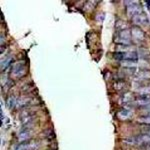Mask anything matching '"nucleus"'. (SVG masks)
Listing matches in <instances>:
<instances>
[{"label": "nucleus", "mask_w": 150, "mask_h": 150, "mask_svg": "<svg viewBox=\"0 0 150 150\" xmlns=\"http://www.w3.org/2000/svg\"><path fill=\"white\" fill-rule=\"evenodd\" d=\"M114 58L118 60H121V61H137L138 59V55L137 53L130 51V52H116L114 53Z\"/></svg>", "instance_id": "1"}, {"label": "nucleus", "mask_w": 150, "mask_h": 150, "mask_svg": "<svg viewBox=\"0 0 150 150\" xmlns=\"http://www.w3.org/2000/svg\"><path fill=\"white\" fill-rule=\"evenodd\" d=\"M30 104V98L29 97H21L17 101V106L18 107H25Z\"/></svg>", "instance_id": "13"}, {"label": "nucleus", "mask_w": 150, "mask_h": 150, "mask_svg": "<svg viewBox=\"0 0 150 150\" xmlns=\"http://www.w3.org/2000/svg\"><path fill=\"white\" fill-rule=\"evenodd\" d=\"M131 37H132L131 32H130L129 30H127V29H125V30L120 31V33H119L120 40L118 41V42H121V43H123V44L128 45L130 43V39H131Z\"/></svg>", "instance_id": "4"}, {"label": "nucleus", "mask_w": 150, "mask_h": 150, "mask_svg": "<svg viewBox=\"0 0 150 150\" xmlns=\"http://www.w3.org/2000/svg\"><path fill=\"white\" fill-rule=\"evenodd\" d=\"M147 133H148V135H150V129H148V131H147Z\"/></svg>", "instance_id": "18"}, {"label": "nucleus", "mask_w": 150, "mask_h": 150, "mask_svg": "<svg viewBox=\"0 0 150 150\" xmlns=\"http://www.w3.org/2000/svg\"><path fill=\"white\" fill-rule=\"evenodd\" d=\"M132 21H133V23L138 26H144L148 24V18L146 17V15H144V14H142V13L132 17Z\"/></svg>", "instance_id": "6"}, {"label": "nucleus", "mask_w": 150, "mask_h": 150, "mask_svg": "<svg viewBox=\"0 0 150 150\" xmlns=\"http://www.w3.org/2000/svg\"><path fill=\"white\" fill-rule=\"evenodd\" d=\"M131 35H132L133 39L136 40V41H143L145 39L144 32L139 27H137V26H135V27L132 28Z\"/></svg>", "instance_id": "5"}, {"label": "nucleus", "mask_w": 150, "mask_h": 150, "mask_svg": "<svg viewBox=\"0 0 150 150\" xmlns=\"http://www.w3.org/2000/svg\"><path fill=\"white\" fill-rule=\"evenodd\" d=\"M125 87H126V82H124V81H118L117 83L115 84V89L118 91H121Z\"/></svg>", "instance_id": "15"}, {"label": "nucleus", "mask_w": 150, "mask_h": 150, "mask_svg": "<svg viewBox=\"0 0 150 150\" xmlns=\"http://www.w3.org/2000/svg\"><path fill=\"white\" fill-rule=\"evenodd\" d=\"M127 13L129 16H132V17H134V16L136 15H139V14L142 13V9L140 5L138 4H135L133 3L131 5H128L127 6Z\"/></svg>", "instance_id": "3"}, {"label": "nucleus", "mask_w": 150, "mask_h": 150, "mask_svg": "<svg viewBox=\"0 0 150 150\" xmlns=\"http://www.w3.org/2000/svg\"><path fill=\"white\" fill-rule=\"evenodd\" d=\"M132 116V112L128 109H121L120 111H118L117 113V117L120 120H128L130 119Z\"/></svg>", "instance_id": "9"}, {"label": "nucleus", "mask_w": 150, "mask_h": 150, "mask_svg": "<svg viewBox=\"0 0 150 150\" xmlns=\"http://www.w3.org/2000/svg\"><path fill=\"white\" fill-rule=\"evenodd\" d=\"M137 122L142 123V124H145V125H149L150 126V115L138 118V119H137Z\"/></svg>", "instance_id": "14"}, {"label": "nucleus", "mask_w": 150, "mask_h": 150, "mask_svg": "<svg viewBox=\"0 0 150 150\" xmlns=\"http://www.w3.org/2000/svg\"><path fill=\"white\" fill-rule=\"evenodd\" d=\"M116 26H117V28L120 29L121 31L122 30H125V29H126V23H124L121 20L117 21V24H116Z\"/></svg>", "instance_id": "17"}, {"label": "nucleus", "mask_w": 150, "mask_h": 150, "mask_svg": "<svg viewBox=\"0 0 150 150\" xmlns=\"http://www.w3.org/2000/svg\"><path fill=\"white\" fill-rule=\"evenodd\" d=\"M122 100L124 101V102H130V101H133L132 94L129 93V92L125 93L124 95H123V97H122Z\"/></svg>", "instance_id": "16"}, {"label": "nucleus", "mask_w": 150, "mask_h": 150, "mask_svg": "<svg viewBox=\"0 0 150 150\" xmlns=\"http://www.w3.org/2000/svg\"><path fill=\"white\" fill-rule=\"evenodd\" d=\"M135 103L141 107L148 106L150 105V96H138L135 99Z\"/></svg>", "instance_id": "7"}, {"label": "nucleus", "mask_w": 150, "mask_h": 150, "mask_svg": "<svg viewBox=\"0 0 150 150\" xmlns=\"http://www.w3.org/2000/svg\"><path fill=\"white\" fill-rule=\"evenodd\" d=\"M26 66L23 62H19V63H16L14 65L13 70H12V75L17 78H20V77L24 76L26 74Z\"/></svg>", "instance_id": "2"}, {"label": "nucleus", "mask_w": 150, "mask_h": 150, "mask_svg": "<svg viewBox=\"0 0 150 150\" xmlns=\"http://www.w3.org/2000/svg\"><path fill=\"white\" fill-rule=\"evenodd\" d=\"M137 138L140 141V144L141 146H144V145H147V146H150V135L148 134H141L139 136H137Z\"/></svg>", "instance_id": "10"}, {"label": "nucleus", "mask_w": 150, "mask_h": 150, "mask_svg": "<svg viewBox=\"0 0 150 150\" xmlns=\"http://www.w3.org/2000/svg\"><path fill=\"white\" fill-rule=\"evenodd\" d=\"M31 136V130H23L22 132H20L18 134V139L19 141H26V140H28L29 138H30Z\"/></svg>", "instance_id": "11"}, {"label": "nucleus", "mask_w": 150, "mask_h": 150, "mask_svg": "<svg viewBox=\"0 0 150 150\" xmlns=\"http://www.w3.org/2000/svg\"><path fill=\"white\" fill-rule=\"evenodd\" d=\"M139 96H150V86H142L136 89Z\"/></svg>", "instance_id": "12"}, {"label": "nucleus", "mask_w": 150, "mask_h": 150, "mask_svg": "<svg viewBox=\"0 0 150 150\" xmlns=\"http://www.w3.org/2000/svg\"><path fill=\"white\" fill-rule=\"evenodd\" d=\"M135 76L139 80H149L150 79V70H137Z\"/></svg>", "instance_id": "8"}]
</instances>
